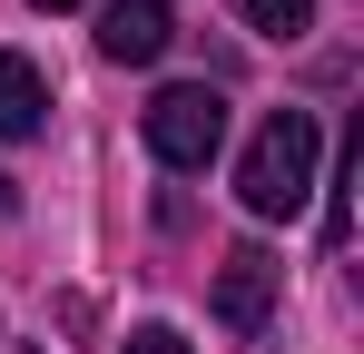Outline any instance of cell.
Instances as JSON below:
<instances>
[{
	"mask_svg": "<svg viewBox=\"0 0 364 354\" xmlns=\"http://www.w3.org/2000/svg\"><path fill=\"white\" fill-rule=\"evenodd\" d=\"M168 40H178L168 0H99V59L148 69V59H168Z\"/></svg>",
	"mask_w": 364,
	"mask_h": 354,
	"instance_id": "277c9868",
	"label": "cell"
},
{
	"mask_svg": "<svg viewBox=\"0 0 364 354\" xmlns=\"http://www.w3.org/2000/svg\"><path fill=\"white\" fill-rule=\"evenodd\" d=\"M315 158H325V128H315V109H266V128L246 138L237 158V197L246 217H305V197H315Z\"/></svg>",
	"mask_w": 364,
	"mask_h": 354,
	"instance_id": "6da1fadb",
	"label": "cell"
},
{
	"mask_svg": "<svg viewBox=\"0 0 364 354\" xmlns=\"http://www.w3.org/2000/svg\"><path fill=\"white\" fill-rule=\"evenodd\" d=\"M10 207H20V187H10V177H0V217H10Z\"/></svg>",
	"mask_w": 364,
	"mask_h": 354,
	"instance_id": "9c48e42d",
	"label": "cell"
},
{
	"mask_svg": "<svg viewBox=\"0 0 364 354\" xmlns=\"http://www.w3.org/2000/svg\"><path fill=\"white\" fill-rule=\"evenodd\" d=\"M276 295H286V266H276V246H227V266H217V325L237 335L246 354H266L276 335Z\"/></svg>",
	"mask_w": 364,
	"mask_h": 354,
	"instance_id": "3957f363",
	"label": "cell"
},
{
	"mask_svg": "<svg viewBox=\"0 0 364 354\" xmlns=\"http://www.w3.org/2000/svg\"><path fill=\"white\" fill-rule=\"evenodd\" d=\"M355 177H364V128L335 138V177H315V187H335L325 197V246H355Z\"/></svg>",
	"mask_w": 364,
	"mask_h": 354,
	"instance_id": "8992f818",
	"label": "cell"
},
{
	"mask_svg": "<svg viewBox=\"0 0 364 354\" xmlns=\"http://www.w3.org/2000/svg\"><path fill=\"white\" fill-rule=\"evenodd\" d=\"M138 128H148V158H158V168L197 177V168H217V148H227V99H217L207 79H178V89L148 99Z\"/></svg>",
	"mask_w": 364,
	"mask_h": 354,
	"instance_id": "7a4b0ae2",
	"label": "cell"
},
{
	"mask_svg": "<svg viewBox=\"0 0 364 354\" xmlns=\"http://www.w3.org/2000/svg\"><path fill=\"white\" fill-rule=\"evenodd\" d=\"M30 10H79V0H30Z\"/></svg>",
	"mask_w": 364,
	"mask_h": 354,
	"instance_id": "30bf717a",
	"label": "cell"
},
{
	"mask_svg": "<svg viewBox=\"0 0 364 354\" xmlns=\"http://www.w3.org/2000/svg\"><path fill=\"white\" fill-rule=\"evenodd\" d=\"M119 354H187V335H178V325H138Z\"/></svg>",
	"mask_w": 364,
	"mask_h": 354,
	"instance_id": "ba28073f",
	"label": "cell"
},
{
	"mask_svg": "<svg viewBox=\"0 0 364 354\" xmlns=\"http://www.w3.org/2000/svg\"><path fill=\"white\" fill-rule=\"evenodd\" d=\"M50 128V79H40V59L0 50V138H40Z\"/></svg>",
	"mask_w": 364,
	"mask_h": 354,
	"instance_id": "5b68a950",
	"label": "cell"
},
{
	"mask_svg": "<svg viewBox=\"0 0 364 354\" xmlns=\"http://www.w3.org/2000/svg\"><path fill=\"white\" fill-rule=\"evenodd\" d=\"M20 354H50V345H20Z\"/></svg>",
	"mask_w": 364,
	"mask_h": 354,
	"instance_id": "8fae6325",
	"label": "cell"
},
{
	"mask_svg": "<svg viewBox=\"0 0 364 354\" xmlns=\"http://www.w3.org/2000/svg\"><path fill=\"white\" fill-rule=\"evenodd\" d=\"M237 20L256 40H305L315 30V0H237Z\"/></svg>",
	"mask_w": 364,
	"mask_h": 354,
	"instance_id": "52a82bcc",
	"label": "cell"
}]
</instances>
